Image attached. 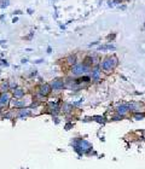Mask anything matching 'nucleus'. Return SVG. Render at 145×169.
Masks as SVG:
<instances>
[{
  "instance_id": "f257e3e1",
  "label": "nucleus",
  "mask_w": 145,
  "mask_h": 169,
  "mask_svg": "<svg viewBox=\"0 0 145 169\" xmlns=\"http://www.w3.org/2000/svg\"><path fill=\"white\" fill-rule=\"evenodd\" d=\"M85 70H86V68L83 67L82 64H80V65H76L73 71H74V74H81V73H83Z\"/></svg>"
},
{
  "instance_id": "f03ea898",
  "label": "nucleus",
  "mask_w": 145,
  "mask_h": 169,
  "mask_svg": "<svg viewBox=\"0 0 145 169\" xmlns=\"http://www.w3.org/2000/svg\"><path fill=\"white\" fill-rule=\"evenodd\" d=\"M112 67V64H111V59L109 58V59H105L103 63V68L105 69V70H109L110 68Z\"/></svg>"
},
{
  "instance_id": "7ed1b4c3",
  "label": "nucleus",
  "mask_w": 145,
  "mask_h": 169,
  "mask_svg": "<svg viewBox=\"0 0 145 169\" xmlns=\"http://www.w3.org/2000/svg\"><path fill=\"white\" fill-rule=\"evenodd\" d=\"M40 92H41L42 94H47L48 92H50V86L48 85H44V86H41V88H40Z\"/></svg>"
},
{
  "instance_id": "20e7f679",
  "label": "nucleus",
  "mask_w": 145,
  "mask_h": 169,
  "mask_svg": "<svg viewBox=\"0 0 145 169\" xmlns=\"http://www.w3.org/2000/svg\"><path fill=\"white\" fill-rule=\"evenodd\" d=\"M10 5V0H1L0 1V7L1 9H5V7H7Z\"/></svg>"
},
{
  "instance_id": "39448f33",
  "label": "nucleus",
  "mask_w": 145,
  "mask_h": 169,
  "mask_svg": "<svg viewBox=\"0 0 145 169\" xmlns=\"http://www.w3.org/2000/svg\"><path fill=\"white\" fill-rule=\"evenodd\" d=\"M63 86V83L61 81H55L53 82V85H52V87L53 88H61Z\"/></svg>"
},
{
  "instance_id": "423d86ee",
  "label": "nucleus",
  "mask_w": 145,
  "mask_h": 169,
  "mask_svg": "<svg viewBox=\"0 0 145 169\" xmlns=\"http://www.w3.org/2000/svg\"><path fill=\"white\" fill-rule=\"evenodd\" d=\"M23 94H24V93H23L22 89H16V91H15V95H16V97H22Z\"/></svg>"
},
{
  "instance_id": "0eeeda50",
  "label": "nucleus",
  "mask_w": 145,
  "mask_h": 169,
  "mask_svg": "<svg viewBox=\"0 0 145 169\" xmlns=\"http://www.w3.org/2000/svg\"><path fill=\"white\" fill-rule=\"evenodd\" d=\"M108 48H114V46H100L99 50H108Z\"/></svg>"
},
{
  "instance_id": "6e6552de",
  "label": "nucleus",
  "mask_w": 145,
  "mask_h": 169,
  "mask_svg": "<svg viewBox=\"0 0 145 169\" xmlns=\"http://www.w3.org/2000/svg\"><path fill=\"white\" fill-rule=\"evenodd\" d=\"M22 11L21 10H17V11H14V15H21Z\"/></svg>"
},
{
  "instance_id": "1a4fd4ad",
  "label": "nucleus",
  "mask_w": 145,
  "mask_h": 169,
  "mask_svg": "<svg viewBox=\"0 0 145 169\" xmlns=\"http://www.w3.org/2000/svg\"><path fill=\"white\" fill-rule=\"evenodd\" d=\"M28 14H33V10L32 9H28Z\"/></svg>"
},
{
  "instance_id": "9d476101",
  "label": "nucleus",
  "mask_w": 145,
  "mask_h": 169,
  "mask_svg": "<svg viewBox=\"0 0 145 169\" xmlns=\"http://www.w3.org/2000/svg\"><path fill=\"white\" fill-rule=\"evenodd\" d=\"M17 21H18V18H17V17H15L14 20H12V22H14V23H15V22H17Z\"/></svg>"
}]
</instances>
